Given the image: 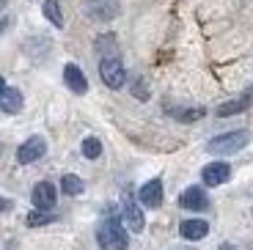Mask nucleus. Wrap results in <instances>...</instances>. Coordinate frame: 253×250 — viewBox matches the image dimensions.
Wrapping results in <instances>:
<instances>
[{"instance_id":"6ab92c4d","label":"nucleus","mask_w":253,"mask_h":250,"mask_svg":"<svg viewBox=\"0 0 253 250\" xmlns=\"http://www.w3.org/2000/svg\"><path fill=\"white\" fill-rule=\"evenodd\" d=\"M83 154L88 157V160H96V157L102 154V143L96 138H85L83 140Z\"/></svg>"},{"instance_id":"f3484780","label":"nucleus","mask_w":253,"mask_h":250,"mask_svg":"<svg viewBox=\"0 0 253 250\" xmlns=\"http://www.w3.org/2000/svg\"><path fill=\"white\" fill-rule=\"evenodd\" d=\"M173 116H176L179 121H198L204 119V107H173Z\"/></svg>"},{"instance_id":"a211bd4d","label":"nucleus","mask_w":253,"mask_h":250,"mask_svg":"<svg viewBox=\"0 0 253 250\" xmlns=\"http://www.w3.org/2000/svg\"><path fill=\"white\" fill-rule=\"evenodd\" d=\"M96 52L105 58H116V39L110 36V33H105V36L96 42Z\"/></svg>"},{"instance_id":"0eeeda50","label":"nucleus","mask_w":253,"mask_h":250,"mask_svg":"<svg viewBox=\"0 0 253 250\" xmlns=\"http://www.w3.org/2000/svg\"><path fill=\"white\" fill-rule=\"evenodd\" d=\"M179 204H182L184 209H190V212H204V209L209 207V198L201 187H187L182 193V198H179Z\"/></svg>"},{"instance_id":"4be33fe9","label":"nucleus","mask_w":253,"mask_h":250,"mask_svg":"<svg viewBox=\"0 0 253 250\" xmlns=\"http://www.w3.org/2000/svg\"><path fill=\"white\" fill-rule=\"evenodd\" d=\"M6 209H11V201H6V198H0V212H6Z\"/></svg>"},{"instance_id":"39448f33","label":"nucleus","mask_w":253,"mask_h":250,"mask_svg":"<svg viewBox=\"0 0 253 250\" xmlns=\"http://www.w3.org/2000/svg\"><path fill=\"white\" fill-rule=\"evenodd\" d=\"M228 176H231V168H228L226 163H209L207 168L201 170V179H204L207 187H217V184L228 181Z\"/></svg>"},{"instance_id":"6e6552de","label":"nucleus","mask_w":253,"mask_h":250,"mask_svg":"<svg viewBox=\"0 0 253 250\" xmlns=\"http://www.w3.org/2000/svg\"><path fill=\"white\" fill-rule=\"evenodd\" d=\"M140 204L143 207H160L163 204V181L160 179H152V181H146L143 187H140Z\"/></svg>"},{"instance_id":"20e7f679","label":"nucleus","mask_w":253,"mask_h":250,"mask_svg":"<svg viewBox=\"0 0 253 250\" xmlns=\"http://www.w3.org/2000/svg\"><path fill=\"white\" fill-rule=\"evenodd\" d=\"M44 151H47V140L36 135V138L25 140V143L17 149V160L22 165H31V163H36V160H42V157H44Z\"/></svg>"},{"instance_id":"4468645a","label":"nucleus","mask_w":253,"mask_h":250,"mask_svg":"<svg viewBox=\"0 0 253 250\" xmlns=\"http://www.w3.org/2000/svg\"><path fill=\"white\" fill-rule=\"evenodd\" d=\"M251 105V96H240V99H231V102H226V105H220L217 107V116L220 119H226V116H234V113H242L245 107Z\"/></svg>"},{"instance_id":"5701e85b","label":"nucleus","mask_w":253,"mask_h":250,"mask_svg":"<svg viewBox=\"0 0 253 250\" xmlns=\"http://www.w3.org/2000/svg\"><path fill=\"white\" fill-rule=\"evenodd\" d=\"M3 91H6V80L0 77V96H3Z\"/></svg>"},{"instance_id":"f03ea898","label":"nucleus","mask_w":253,"mask_h":250,"mask_svg":"<svg viewBox=\"0 0 253 250\" xmlns=\"http://www.w3.org/2000/svg\"><path fill=\"white\" fill-rule=\"evenodd\" d=\"M96 242H99V248H105V250H126L129 237H126L124 225H121L119 220L110 217L96 228Z\"/></svg>"},{"instance_id":"2eb2a0df","label":"nucleus","mask_w":253,"mask_h":250,"mask_svg":"<svg viewBox=\"0 0 253 250\" xmlns=\"http://www.w3.org/2000/svg\"><path fill=\"white\" fill-rule=\"evenodd\" d=\"M61 187H63V193H66V195H80L83 190H85V184H83V179H80V176L66 173V176L61 179Z\"/></svg>"},{"instance_id":"423d86ee","label":"nucleus","mask_w":253,"mask_h":250,"mask_svg":"<svg viewBox=\"0 0 253 250\" xmlns=\"http://www.w3.org/2000/svg\"><path fill=\"white\" fill-rule=\"evenodd\" d=\"M33 207L44 209V212H50L55 207V187H52L50 181H39L36 187H33Z\"/></svg>"},{"instance_id":"9b49d317","label":"nucleus","mask_w":253,"mask_h":250,"mask_svg":"<svg viewBox=\"0 0 253 250\" xmlns=\"http://www.w3.org/2000/svg\"><path fill=\"white\" fill-rule=\"evenodd\" d=\"M116 14H119V3L116 0H94L88 6L91 19H113Z\"/></svg>"},{"instance_id":"f8f14e48","label":"nucleus","mask_w":253,"mask_h":250,"mask_svg":"<svg viewBox=\"0 0 253 250\" xmlns=\"http://www.w3.org/2000/svg\"><path fill=\"white\" fill-rule=\"evenodd\" d=\"M179 234H182L184 239H204L209 234V225L204 223V220H184L182 225H179Z\"/></svg>"},{"instance_id":"aec40b11","label":"nucleus","mask_w":253,"mask_h":250,"mask_svg":"<svg viewBox=\"0 0 253 250\" xmlns=\"http://www.w3.org/2000/svg\"><path fill=\"white\" fill-rule=\"evenodd\" d=\"M55 220V214L52 212H44V209H39V212H31L28 214V225H47Z\"/></svg>"},{"instance_id":"9d476101","label":"nucleus","mask_w":253,"mask_h":250,"mask_svg":"<svg viewBox=\"0 0 253 250\" xmlns=\"http://www.w3.org/2000/svg\"><path fill=\"white\" fill-rule=\"evenodd\" d=\"M124 220H126V228L129 231H143V225H146V220H143V212H140V207L135 204L132 198H126L124 201Z\"/></svg>"},{"instance_id":"b1692460","label":"nucleus","mask_w":253,"mask_h":250,"mask_svg":"<svg viewBox=\"0 0 253 250\" xmlns=\"http://www.w3.org/2000/svg\"><path fill=\"white\" fill-rule=\"evenodd\" d=\"M248 96H253V85H251V88H248Z\"/></svg>"},{"instance_id":"dca6fc26","label":"nucleus","mask_w":253,"mask_h":250,"mask_svg":"<svg viewBox=\"0 0 253 250\" xmlns=\"http://www.w3.org/2000/svg\"><path fill=\"white\" fill-rule=\"evenodd\" d=\"M44 17L50 19L55 28H63V17H61V6H58V0H44Z\"/></svg>"},{"instance_id":"ddd939ff","label":"nucleus","mask_w":253,"mask_h":250,"mask_svg":"<svg viewBox=\"0 0 253 250\" xmlns=\"http://www.w3.org/2000/svg\"><path fill=\"white\" fill-rule=\"evenodd\" d=\"M0 110L3 113H19L22 110V94L17 88H6L3 96H0Z\"/></svg>"},{"instance_id":"412c9836","label":"nucleus","mask_w":253,"mask_h":250,"mask_svg":"<svg viewBox=\"0 0 253 250\" xmlns=\"http://www.w3.org/2000/svg\"><path fill=\"white\" fill-rule=\"evenodd\" d=\"M135 96H140V99H146V96H149V91H146V83H143V80L135 83Z\"/></svg>"},{"instance_id":"1a4fd4ad","label":"nucleus","mask_w":253,"mask_h":250,"mask_svg":"<svg viewBox=\"0 0 253 250\" xmlns=\"http://www.w3.org/2000/svg\"><path fill=\"white\" fill-rule=\"evenodd\" d=\"M63 80H66V85H69L75 94H85V91H88V80H85L83 69H80V66H75V63H66V69H63Z\"/></svg>"},{"instance_id":"7ed1b4c3","label":"nucleus","mask_w":253,"mask_h":250,"mask_svg":"<svg viewBox=\"0 0 253 250\" xmlns=\"http://www.w3.org/2000/svg\"><path fill=\"white\" fill-rule=\"evenodd\" d=\"M99 75H102V80H105V85H110V88H121L126 83V69L119 58H102Z\"/></svg>"},{"instance_id":"393cba45","label":"nucleus","mask_w":253,"mask_h":250,"mask_svg":"<svg viewBox=\"0 0 253 250\" xmlns=\"http://www.w3.org/2000/svg\"><path fill=\"white\" fill-rule=\"evenodd\" d=\"M88 3H94V0H88Z\"/></svg>"},{"instance_id":"f257e3e1","label":"nucleus","mask_w":253,"mask_h":250,"mask_svg":"<svg viewBox=\"0 0 253 250\" xmlns=\"http://www.w3.org/2000/svg\"><path fill=\"white\" fill-rule=\"evenodd\" d=\"M248 140H251V132L245 129H237V132H226V135H217V138H212L207 143V151L215 157H226V154H237V151H242L248 146Z\"/></svg>"}]
</instances>
